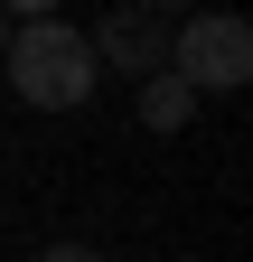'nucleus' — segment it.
<instances>
[{
    "label": "nucleus",
    "mask_w": 253,
    "mask_h": 262,
    "mask_svg": "<svg viewBox=\"0 0 253 262\" xmlns=\"http://www.w3.org/2000/svg\"><path fill=\"white\" fill-rule=\"evenodd\" d=\"M0 75H10V94L19 103H38V113H75L85 94H94V38L85 28H66V19H28V28H10V47H0Z\"/></svg>",
    "instance_id": "obj_1"
},
{
    "label": "nucleus",
    "mask_w": 253,
    "mask_h": 262,
    "mask_svg": "<svg viewBox=\"0 0 253 262\" xmlns=\"http://www.w3.org/2000/svg\"><path fill=\"white\" fill-rule=\"evenodd\" d=\"M169 66H178L197 94H235V84L253 75V28H244L235 10H197V19L169 38Z\"/></svg>",
    "instance_id": "obj_2"
},
{
    "label": "nucleus",
    "mask_w": 253,
    "mask_h": 262,
    "mask_svg": "<svg viewBox=\"0 0 253 262\" xmlns=\"http://www.w3.org/2000/svg\"><path fill=\"white\" fill-rule=\"evenodd\" d=\"M94 38V66H122V75H150V66H169V38H160V19L150 10H132V19H103V28H85Z\"/></svg>",
    "instance_id": "obj_3"
},
{
    "label": "nucleus",
    "mask_w": 253,
    "mask_h": 262,
    "mask_svg": "<svg viewBox=\"0 0 253 262\" xmlns=\"http://www.w3.org/2000/svg\"><path fill=\"white\" fill-rule=\"evenodd\" d=\"M187 113H197V84H187L178 66H150L141 75V122L150 131H187Z\"/></svg>",
    "instance_id": "obj_4"
},
{
    "label": "nucleus",
    "mask_w": 253,
    "mask_h": 262,
    "mask_svg": "<svg viewBox=\"0 0 253 262\" xmlns=\"http://www.w3.org/2000/svg\"><path fill=\"white\" fill-rule=\"evenodd\" d=\"M38 262H103V253H94V244H47Z\"/></svg>",
    "instance_id": "obj_5"
},
{
    "label": "nucleus",
    "mask_w": 253,
    "mask_h": 262,
    "mask_svg": "<svg viewBox=\"0 0 253 262\" xmlns=\"http://www.w3.org/2000/svg\"><path fill=\"white\" fill-rule=\"evenodd\" d=\"M0 10H19V19H47V10H56V0H0Z\"/></svg>",
    "instance_id": "obj_6"
},
{
    "label": "nucleus",
    "mask_w": 253,
    "mask_h": 262,
    "mask_svg": "<svg viewBox=\"0 0 253 262\" xmlns=\"http://www.w3.org/2000/svg\"><path fill=\"white\" fill-rule=\"evenodd\" d=\"M0 47H10V10H0Z\"/></svg>",
    "instance_id": "obj_7"
},
{
    "label": "nucleus",
    "mask_w": 253,
    "mask_h": 262,
    "mask_svg": "<svg viewBox=\"0 0 253 262\" xmlns=\"http://www.w3.org/2000/svg\"><path fill=\"white\" fill-rule=\"evenodd\" d=\"M141 10H178V0H141Z\"/></svg>",
    "instance_id": "obj_8"
}]
</instances>
